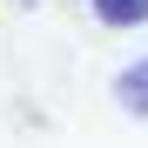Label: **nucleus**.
I'll return each mask as SVG.
<instances>
[{"label": "nucleus", "instance_id": "f03ea898", "mask_svg": "<svg viewBox=\"0 0 148 148\" xmlns=\"http://www.w3.org/2000/svg\"><path fill=\"white\" fill-rule=\"evenodd\" d=\"M94 14H101L108 27H141L148 20V0H94Z\"/></svg>", "mask_w": 148, "mask_h": 148}, {"label": "nucleus", "instance_id": "f257e3e1", "mask_svg": "<svg viewBox=\"0 0 148 148\" xmlns=\"http://www.w3.org/2000/svg\"><path fill=\"white\" fill-rule=\"evenodd\" d=\"M114 101L128 108V114H148V61H135V67L114 81Z\"/></svg>", "mask_w": 148, "mask_h": 148}]
</instances>
